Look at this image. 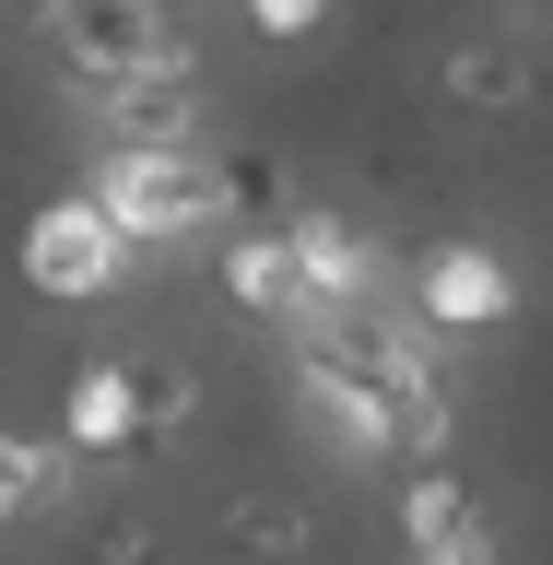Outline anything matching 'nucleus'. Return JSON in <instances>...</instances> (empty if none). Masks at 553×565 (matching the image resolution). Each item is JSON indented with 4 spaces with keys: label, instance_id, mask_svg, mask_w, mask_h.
Returning a JSON list of instances; mask_svg holds the SVG:
<instances>
[{
    "label": "nucleus",
    "instance_id": "f257e3e1",
    "mask_svg": "<svg viewBox=\"0 0 553 565\" xmlns=\"http://www.w3.org/2000/svg\"><path fill=\"white\" fill-rule=\"evenodd\" d=\"M83 201H95L130 247H177V236H201V224H224L201 141H106L95 177H83Z\"/></svg>",
    "mask_w": 553,
    "mask_h": 565
},
{
    "label": "nucleus",
    "instance_id": "f03ea898",
    "mask_svg": "<svg viewBox=\"0 0 553 565\" xmlns=\"http://www.w3.org/2000/svg\"><path fill=\"white\" fill-rule=\"evenodd\" d=\"M295 401L342 459H401V401L365 377L353 353V307H295Z\"/></svg>",
    "mask_w": 553,
    "mask_h": 565
},
{
    "label": "nucleus",
    "instance_id": "7ed1b4c3",
    "mask_svg": "<svg viewBox=\"0 0 553 565\" xmlns=\"http://www.w3.org/2000/svg\"><path fill=\"white\" fill-rule=\"evenodd\" d=\"M47 47H60V71L83 83V95L130 83V71H177V60H189V35H177L166 0H47Z\"/></svg>",
    "mask_w": 553,
    "mask_h": 565
},
{
    "label": "nucleus",
    "instance_id": "20e7f679",
    "mask_svg": "<svg viewBox=\"0 0 553 565\" xmlns=\"http://www.w3.org/2000/svg\"><path fill=\"white\" fill-rule=\"evenodd\" d=\"M12 259H24V295H47V307H95V295L130 282L141 247L118 236L83 189H71V201H35V212H24V247H12Z\"/></svg>",
    "mask_w": 553,
    "mask_h": 565
},
{
    "label": "nucleus",
    "instance_id": "39448f33",
    "mask_svg": "<svg viewBox=\"0 0 553 565\" xmlns=\"http://www.w3.org/2000/svg\"><path fill=\"white\" fill-rule=\"evenodd\" d=\"M413 318L436 330V342H483V330L519 318V271H507L483 236H448V247L413 259Z\"/></svg>",
    "mask_w": 553,
    "mask_h": 565
},
{
    "label": "nucleus",
    "instance_id": "423d86ee",
    "mask_svg": "<svg viewBox=\"0 0 553 565\" xmlns=\"http://www.w3.org/2000/svg\"><path fill=\"white\" fill-rule=\"evenodd\" d=\"M283 259H295V307H377V236L342 224L330 201L283 212Z\"/></svg>",
    "mask_w": 553,
    "mask_h": 565
},
{
    "label": "nucleus",
    "instance_id": "0eeeda50",
    "mask_svg": "<svg viewBox=\"0 0 553 565\" xmlns=\"http://www.w3.org/2000/svg\"><path fill=\"white\" fill-rule=\"evenodd\" d=\"M401 565H494V519L471 507L448 459H413V483H401Z\"/></svg>",
    "mask_w": 553,
    "mask_h": 565
},
{
    "label": "nucleus",
    "instance_id": "6e6552de",
    "mask_svg": "<svg viewBox=\"0 0 553 565\" xmlns=\"http://www.w3.org/2000/svg\"><path fill=\"white\" fill-rule=\"evenodd\" d=\"M60 448H71V459H118V448H141V365H130V353L71 365V388H60Z\"/></svg>",
    "mask_w": 553,
    "mask_h": 565
},
{
    "label": "nucleus",
    "instance_id": "1a4fd4ad",
    "mask_svg": "<svg viewBox=\"0 0 553 565\" xmlns=\"http://www.w3.org/2000/svg\"><path fill=\"white\" fill-rule=\"evenodd\" d=\"M212 530H224V554H236V565H307V542H318V507H307L295 483H236Z\"/></svg>",
    "mask_w": 553,
    "mask_h": 565
},
{
    "label": "nucleus",
    "instance_id": "9d476101",
    "mask_svg": "<svg viewBox=\"0 0 553 565\" xmlns=\"http://www.w3.org/2000/svg\"><path fill=\"white\" fill-rule=\"evenodd\" d=\"M106 141H201V83L189 60L177 71H130V83H106Z\"/></svg>",
    "mask_w": 553,
    "mask_h": 565
},
{
    "label": "nucleus",
    "instance_id": "9b49d317",
    "mask_svg": "<svg viewBox=\"0 0 553 565\" xmlns=\"http://www.w3.org/2000/svg\"><path fill=\"white\" fill-rule=\"evenodd\" d=\"M47 507H71V448H60V436H12V424H0V530H12V519H47Z\"/></svg>",
    "mask_w": 553,
    "mask_h": 565
},
{
    "label": "nucleus",
    "instance_id": "f8f14e48",
    "mask_svg": "<svg viewBox=\"0 0 553 565\" xmlns=\"http://www.w3.org/2000/svg\"><path fill=\"white\" fill-rule=\"evenodd\" d=\"M436 95L471 106V118H494V106L530 95V60H519V47H494V35H459L448 60H436Z\"/></svg>",
    "mask_w": 553,
    "mask_h": 565
},
{
    "label": "nucleus",
    "instance_id": "ddd939ff",
    "mask_svg": "<svg viewBox=\"0 0 553 565\" xmlns=\"http://www.w3.org/2000/svg\"><path fill=\"white\" fill-rule=\"evenodd\" d=\"M224 307L236 318H295V259H283V224H247L224 247Z\"/></svg>",
    "mask_w": 553,
    "mask_h": 565
},
{
    "label": "nucleus",
    "instance_id": "4468645a",
    "mask_svg": "<svg viewBox=\"0 0 553 565\" xmlns=\"http://www.w3.org/2000/svg\"><path fill=\"white\" fill-rule=\"evenodd\" d=\"M189 413H201V377H189L177 353H141V448L189 436Z\"/></svg>",
    "mask_w": 553,
    "mask_h": 565
},
{
    "label": "nucleus",
    "instance_id": "2eb2a0df",
    "mask_svg": "<svg viewBox=\"0 0 553 565\" xmlns=\"http://www.w3.org/2000/svg\"><path fill=\"white\" fill-rule=\"evenodd\" d=\"M212 201H224V224H259V212H283V166L272 153H212Z\"/></svg>",
    "mask_w": 553,
    "mask_h": 565
},
{
    "label": "nucleus",
    "instance_id": "dca6fc26",
    "mask_svg": "<svg viewBox=\"0 0 553 565\" xmlns=\"http://www.w3.org/2000/svg\"><path fill=\"white\" fill-rule=\"evenodd\" d=\"M247 35H272V47H318L330 35V0H236Z\"/></svg>",
    "mask_w": 553,
    "mask_h": 565
},
{
    "label": "nucleus",
    "instance_id": "f3484780",
    "mask_svg": "<svg viewBox=\"0 0 553 565\" xmlns=\"http://www.w3.org/2000/svg\"><path fill=\"white\" fill-rule=\"evenodd\" d=\"M153 554H166V530H153V519H106L95 530V565H153Z\"/></svg>",
    "mask_w": 553,
    "mask_h": 565
}]
</instances>
